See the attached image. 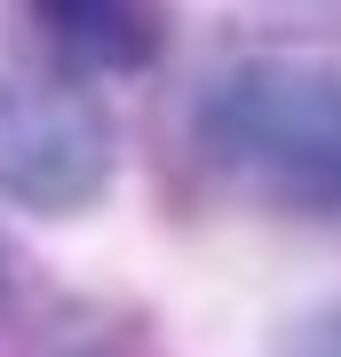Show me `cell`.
Segmentation results:
<instances>
[{
    "label": "cell",
    "instance_id": "obj_5",
    "mask_svg": "<svg viewBox=\"0 0 341 357\" xmlns=\"http://www.w3.org/2000/svg\"><path fill=\"white\" fill-rule=\"evenodd\" d=\"M63 357H143V349H127V342H72Z\"/></svg>",
    "mask_w": 341,
    "mask_h": 357
},
{
    "label": "cell",
    "instance_id": "obj_2",
    "mask_svg": "<svg viewBox=\"0 0 341 357\" xmlns=\"http://www.w3.org/2000/svg\"><path fill=\"white\" fill-rule=\"evenodd\" d=\"M119 167V128L63 64L0 56V199L24 215H88Z\"/></svg>",
    "mask_w": 341,
    "mask_h": 357
},
{
    "label": "cell",
    "instance_id": "obj_3",
    "mask_svg": "<svg viewBox=\"0 0 341 357\" xmlns=\"http://www.w3.org/2000/svg\"><path fill=\"white\" fill-rule=\"evenodd\" d=\"M32 24L63 72L135 79L167 56V0H32Z\"/></svg>",
    "mask_w": 341,
    "mask_h": 357
},
{
    "label": "cell",
    "instance_id": "obj_4",
    "mask_svg": "<svg viewBox=\"0 0 341 357\" xmlns=\"http://www.w3.org/2000/svg\"><path fill=\"white\" fill-rule=\"evenodd\" d=\"M278 357H341V302L333 310H310V318L278 342Z\"/></svg>",
    "mask_w": 341,
    "mask_h": 357
},
{
    "label": "cell",
    "instance_id": "obj_1",
    "mask_svg": "<svg viewBox=\"0 0 341 357\" xmlns=\"http://www.w3.org/2000/svg\"><path fill=\"white\" fill-rule=\"evenodd\" d=\"M199 151L286 215H341V72L246 56L199 96Z\"/></svg>",
    "mask_w": 341,
    "mask_h": 357
}]
</instances>
